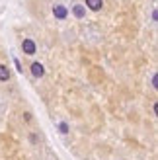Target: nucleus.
<instances>
[{"instance_id": "2", "label": "nucleus", "mask_w": 158, "mask_h": 160, "mask_svg": "<svg viewBox=\"0 0 158 160\" xmlns=\"http://www.w3.org/2000/svg\"><path fill=\"white\" fill-rule=\"evenodd\" d=\"M31 74H33L35 78H41L45 74V68H43L41 62H33V65H31Z\"/></svg>"}, {"instance_id": "3", "label": "nucleus", "mask_w": 158, "mask_h": 160, "mask_svg": "<svg viewBox=\"0 0 158 160\" xmlns=\"http://www.w3.org/2000/svg\"><path fill=\"white\" fill-rule=\"evenodd\" d=\"M53 14H55V18H59V20H65L67 16H68V10L65 6H55L53 8Z\"/></svg>"}, {"instance_id": "7", "label": "nucleus", "mask_w": 158, "mask_h": 160, "mask_svg": "<svg viewBox=\"0 0 158 160\" xmlns=\"http://www.w3.org/2000/svg\"><path fill=\"white\" fill-rule=\"evenodd\" d=\"M59 129H61V133H68V125H67V123H61Z\"/></svg>"}, {"instance_id": "6", "label": "nucleus", "mask_w": 158, "mask_h": 160, "mask_svg": "<svg viewBox=\"0 0 158 160\" xmlns=\"http://www.w3.org/2000/svg\"><path fill=\"white\" fill-rule=\"evenodd\" d=\"M8 78H10V72H8V68H6L4 65H0V80H2V82H6Z\"/></svg>"}, {"instance_id": "4", "label": "nucleus", "mask_w": 158, "mask_h": 160, "mask_svg": "<svg viewBox=\"0 0 158 160\" xmlns=\"http://www.w3.org/2000/svg\"><path fill=\"white\" fill-rule=\"evenodd\" d=\"M86 6H88L90 10H94V12H98V10H101L104 2H101V0H86Z\"/></svg>"}, {"instance_id": "5", "label": "nucleus", "mask_w": 158, "mask_h": 160, "mask_svg": "<svg viewBox=\"0 0 158 160\" xmlns=\"http://www.w3.org/2000/svg\"><path fill=\"white\" fill-rule=\"evenodd\" d=\"M72 12H74V16H76V18H84V14H86V8H84L82 4H76V6L72 8Z\"/></svg>"}, {"instance_id": "1", "label": "nucleus", "mask_w": 158, "mask_h": 160, "mask_svg": "<svg viewBox=\"0 0 158 160\" xmlns=\"http://www.w3.org/2000/svg\"><path fill=\"white\" fill-rule=\"evenodd\" d=\"M22 49L26 55H35V43L31 41V39H23L22 41Z\"/></svg>"}]
</instances>
